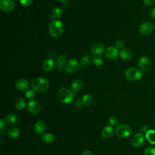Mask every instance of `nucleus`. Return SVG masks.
Returning a JSON list of instances; mask_svg holds the SVG:
<instances>
[{"instance_id":"nucleus-22","label":"nucleus","mask_w":155,"mask_h":155,"mask_svg":"<svg viewBox=\"0 0 155 155\" xmlns=\"http://www.w3.org/2000/svg\"><path fill=\"white\" fill-rule=\"evenodd\" d=\"M27 105V100L24 98H19L18 99L15 104V107L16 109L19 110H21L25 108Z\"/></svg>"},{"instance_id":"nucleus-30","label":"nucleus","mask_w":155,"mask_h":155,"mask_svg":"<svg viewBox=\"0 0 155 155\" xmlns=\"http://www.w3.org/2000/svg\"><path fill=\"white\" fill-rule=\"evenodd\" d=\"M144 155H155V148L148 147L144 150Z\"/></svg>"},{"instance_id":"nucleus-21","label":"nucleus","mask_w":155,"mask_h":155,"mask_svg":"<svg viewBox=\"0 0 155 155\" xmlns=\"http://www.w3.org/2000/svg\"><path fill=\"white\" fill-rule=\"evenodd\" d=\"M7 134L8 137L12 139L16 138L20 134V130L17 127H12L8 130Z\"/></svg>"},{"instance_id":"nucleus-10","label":"nucleus","mask_w":155,"mask_h":155,"mask_svg":"<svg viewBox=\"0 0 155 155\" xmlns=\"http://www.w3.org/2000/svg\"><path fill=\"white\" fill-rule=\"evenodd\" d=\"M119 54L118 49L116 47L110 46L106 48L105 51V56L106 58L110 60H113L116 59Z\"/></svg>"},{"instance_id":"nucleus-7","label":"nucleus","mask_w":155,"mask_h":155,"mask_svg":"<svg viewBox=\"0 0 155 155\" xmlns=\"http://www.w3.org/2000/svg\"><path fill=\"white\" fill-rule=\"evenodd\" d=\"M15 2L13 0H0V9L5 13L12 12L15 8Z\"/></svg>"},{"instance_id":"nucleus-12","label":"nucleus","mask_w":155,"mask_h":155,"mask_svg":"<svg viewBox=\"0 0 155 155\" xmlns=\"http://www.w3.org/2000/svg\"><path fill=\"white\" fill-rule=\"evenodd\" d=\"M138 64L142 71H147L150 68L151 62L148 57L143 56L139 59Z\"/></svg>"},{"instance_id":"nucleus-5","label":"nucleus","mask_w":155,"mask_h":155,"mask_svg":"<svg viewBox=\"0 0 155 155\" xmlns=\"http://www.w3.org/2000/svg\"><path fill=\"white\" fill-rule=\"evenodd\" d=\"M132 131L131 127L127 124H119L117 125L115 132L116 135L120 138H126L128 137Z\"/></svg>"},{"instance_id":"nucleus-25","label":"nucleus","mask_w":155,"mask_h":155,"mask_svg":"<svg viewBox=\"0 0 155 155\" xmlns=\"http://www.w3.org/2000/svg\"><path fill=\"white\" fill-rule=\"evenodd\" d=\"M82 102L86 106H90L93 102V99L90 94H85L82 97Z\"/></svg>"},{"instance_id":"nucleus-19","label":"nucleus","mask_w":155,"mask_h":155,"mask_svg":"<svg viewBox=\"0 0 155 155\" xmlns=\"http://www.w3.org/2000/svg\"><path fill=\"white\" fill-rule=\"evenodd\" d=\"M54 67V62L51 59H46L42 64V68L45 71H51Z\"/></svg>"},{"instance_id":"nucleus-4","label":"nucleus","mask_w":155,"mask_h":155,"mask_svg":"<svg viewBox=\"0 0 155 155\" xmlns=\"http://www.w3.org/2000/svg\"><path fill=\"white\" fill-rule=\"evenodd\" d=\"M143 75L142 71L137 68L130 67L125 71V76L127 79L131 81L140 80Z\"/></svg>"},{"instance_id":"nucleus-2","label":"nucleus","mask_w":155,"mask_h":155,"mask_svg":"<svg viewBox=\"0 0 155 155\" xmlns=\"http://www.w3.org/2000/svg\"><path fill=\"white\" fill-rule=\"evenodd\" d=\"M49 32L50 35L54 38H59L63 35L64 25L59 20L53 21L49 26Z\"/></svg>"},{"instance_id":"nucleus-32","label":"nucleus","mask_w":155,"mask_h":155,"mask_svg":"<svg viewBox=\"0 0 155 155\" xmlns=\"http://www.w3.org/2000/svg\"><path fill=\"white\" fill-rule=\"evenodd\" d=\"M65 61H66L65 57L63 55H60L57 58V62L59 65H63L64 64H65Z\"/></svg>"},{"instance_id":"nucleus-17","label":"nucleus","mask_w":155,"mask_h":155,"mask_svg":"<svg viewBox=\"0 0 155 155\" xmlns=\"http://www.w3.org/2000/svg\"><path fill=\"white\" fill-rule=\"evenodd\" d=\"M119 56L122 59L127 61L131 58L132 51H131L130 49H129L128 48H124L120 51Z\"/></svg>"},{"instance_id":"nucleus-6","label":"nucleus","mask_w":155,"mask_h":155,"mask_svg":"<svg viewBox=\"0 0 155 155\" xmlns=\"http://www.w3.org/2000/svg\"><path fill=\"white\" fill-rule=\"evenodd\" d=\"M79 65L78 61L74 59L68 60L64 65V69L68 73H73L78 71Z\"/></svg>"},{"instance_id":"nucleus-31","label":"nucleus","mask_w":155,"mask_h":155,"mask_svg":"<svg viewBox=\"0 0 155 155\" xmlns=\"http://www.w3.org/2000/svg\"><path fill=\"white\" fill-rule=\"evenodd\" d=\"M108 121L111 125H118L119 119L116 116H111L109 117Z\"/></svg>"},{"instance_id":"nucleus-18","label":"nucleus","mask_w":155,"mask_h":155,"mask_svg":"<svg viewBox=\"0 0 155 155\" xmlns=\"http://www.w3.org/2000/svg\"><path fill=\"white\" fill-rule=\"evenodd\" d=\"M3 120L6 124L10 125H13L17 122L18 118H17L15 114H8L4 117Z\"/></svg>"},{"instance_id":"nucleus-11","label":"nucleus","mask_w":155,"mask_h":155,"mask_svg":"<svg viewBox=\"0 0 155 155\" xmlns=\"http://www.w3.org/2000/svg\"><path fill=\"white\" fill-rule=\"evenodd\" d=\"M145 137L142 133H137L133 135L131 139V143L134 147H140L144 142Z\"/></svg>"},{"instance_id":"nucleus-8","label":"nucleus","mask_w":155,"mask_h":155,"mask_svg":"<svg viewBox=\"0 0 155 155\" xmlns=\"http://www.w3.org/2000/svg\"><path fill=\"white\" fill-rule=\"evenodd\" d=\"M27 109L31 114H38L41 110V105L40 103L36 100H31L27 104Z\"/></svg>"},{"instance_id":"nucleus-36","label":"nucleus","mask_w":155,"mask_h":155,"mask_svg":"<svg viewBox=\"0 0 155 155\" xmlns=\"http://www.w3.org/2000/svg\"><path fill=\"white\" fill-rule=\"evenodd\" d=\"M150 16L152 18L155 19V7L151 9L150 12Z\"/></svg>"},{"instance_id":"nucleus-40","label":"nucleus","mask_w":155,"mask_h":155,"mask_svg":"<svg viewBox=\"0 0 155 155\" xmlns=\"http://www.w3.org/2000/svg\"><path fill=\"white\" fill-rule=\"evenodd\" d=\"M58 1L59 2H66L67 0H58Z\"/></svg>"},{"instance_id":"nucleus-9","label":"nucleus","mask_w":155,"mask_h":155,"mask_svg":"<svg viewBox=\"0 0 155 155\" xmlns=\"http://www.w3.org/2000/svg\"><path fill=\"white\" fill-rule=\"evenodd\" d=\"M154 28V25L151 22L145 21L142 22L139 28V31L143 35H148L152 32Z\"/></svg>"},{"instance_id":"nucleus-27","label":"nucleus","mask_w":155,"mask_h":155,"mask_svg":"<svg viewBox=\"0 0 155 155\" xmlns=\"http://www.w3.org/2000/svg\"><path fill=\"white\" fill-rule=\"evenodd\" d=\"M92 61L94 65L97 67H101L104 64V59L99 56H94L92 58Z\"/></svg>"},{"instance_id":"nucleus-39","label":"nucleus","mask_w":155,"mask_h":155,"mask_svg":"<svg viewBox=\"0 0 155 155\" xmlns=\"http://www.w3.org/2000/svg\"><path fill=\"white\" fill-rule=\"evenodd\" d=\"M141 130H142V131H143V132H145V131L147 132V131L148 130L147 126V125H143V126H142Z\"/></svg>"},{"instance_id":"nucleus-29","label":"nucleus","mask_w":155,"mask_h":155,"mask_svg":"<svg viewBox=\"0 0 155 155\" xmlns=\"http://www.w3.org/2000/svg\"><path fill=\"white\" fill-rule=\"evenodd\" d=\"M35 91L33 89H28L25 93V96L28 99H32L35 96Z\"/></svg>"},{"instance_id":"nucleus-33","label":"nucleus","mask_w":155,"mask_h":155,"mask_svg":"<svg viewBox=\"0 0 155 155\" xmlns=\"http://www.w3.org/2000/svg\"><path fill=\"white\" fill-rule=\"evenodd\" d=\"M124 42L123 40L122 39H119L117 41H116V43H115V47L119 49V48H122L124 46Z\"/></svg>"},{"instance_id":"nucleus-38","label":"nucleus","mask_w":155,"mask_h":155,"mask_svg":"<svg viewBox=\"0 0 155 155\" xmlns=\"http://www.w3.org/2000/svg\"><path fill=\"white\" fill-rule=\"evenodd\" d=\"M1 122V125H0V128H1V130H2V128H4V127L5 126V122H4V120H3V119H1V120H0Z\"/></svg>"},{"instance_id":"nucleus-24","label":"nucleus","mask_w":155,"mask_h":155,"mask_svg":"<svg viewBox=\"0 0 155 155\" xmlns=\"http://www.w3.org/2000/svg\"><path fill=\"white\" fill-rule=\"evenodd\" d=\"M73 90L75 92L79 91L82 88V82L79 79H75L71 84Z\"/></svg>"},{"instance_id":"nucleus-34","label":"nucleus","mask_w":155,"mask_h":155,"mask_svg":"<svg viewBox=\"0 0 155 155\" xmlns=\"http://www.w3.org/2000/svg\"><path fill=\"white\" fill-rule=\"evenodd\" d=\"M19 1L22 5L25 7L30 5L32 2V0H19Z\"/></svg>"},{"instance_id":"nucleus-20","label":"nucleus","mask_w":155,"mask_h":155,"mask_svg":"<svg viewBox=\"0 0 155 155\" xmlns=\"http://www.w3.org/2000/svg\"><path fill=\"white\" fill-rule=\"evenodd\" d=\"M145 137L151 144H155V130H148L145 133Z\"/></svg>"},{"instance_id":"nucleus-1","label":"nucleus","mask_w":155,"mask_h":155,"mask_svg":"<svg viewBox=\"0 0 155 155\" xmlns=\"http://www.w3.org/2000/svg\"><path fill=\"white\" fill-rule=\"evenodd\" d=\"M74 93L70 88L62 87L59 88L56 93L58 101L62 104L71 103L74 98Z\"/></svg>"},{"instance_id":"nucleus-23","label":"nucleus","mask_w":155,"mask_h":155,"mask_svg":"<svg viewBox=\"0 0 155 155\" xmlns=\"http://www.w3.org/2000/svg\"><path fill=\"white\" fill-rule=\"evenodd\" d=\"M41 139L44 142H45L46 143H51L54 141V137L53 134H52L51 133H45L43 135H42Z\"/></svg>"},{"instance_id":"nucleus-26","label":"nucleus","mask_w":155,"mask_h":155,"mask_svg":"<svg viewBox=\"0 0 155 155\" xmlns=\"http://www.w3.org/2000/svg\"><path fill=\"white\" fill-rule=\"evenodd\" d=\"M51 15L56 19L60 18L62 15V11L59 7H54L51 10Z\"/></svg>"},{"instance_id":"nucleus-14","label":"nucleus","mask_w":155,"mask_h":155,"mask_svg":"<svg viewBox=\"0 0 155 155\" xmlns=\"http://www.w3.org/2000/svg\"><path fill=\"white\" fill-rule=\"evenodd\" d=\"M15 86L18 90L20 91H24L28 90L29 87V82L25 79H19L16 81Z\"/></svg>"},{"instance_id":"nucleus-3","label":"nucleus","mask_w":155,"mask_h":155,"mask_svg":"<svg viewBox=\"0 0 155 155\" xmlns=\"http://www.w3.org/2000/svg\"><path fill=\"white\" fill-rule=\"evenodd\" d=\"M49 83L48 81L42 77H38L35 78L31 82V87L36 92L42 93L47 90Z\"/></svg>"},{"instance_id":"nucleus-15","label":"nucleus","mask_w":155,"mask_h":155,"mask_svg":"<svg viewBox=\"0 0 155 155\" xmlns=\"http://www.w3.org/2000/svg\"><path fill=\"white\" fill-rule=\"evenodd\" d=\"M114 133V130L113 127L110 125L105 126L101 131V136L104 139H110L111 137Z\"/></svg>"},{"instance_id":"nucleus-13","label":"nucleus","mask_w":155,"mask_h":155,"mask_svg":"<svg viewBox=\"0 0 155 155\" xmlns=\"http://www.w3.org/2000/svg\"><path fill=\"white\" fill-rule=\"evenodd\" d=\"M34 130L38 135H43L47 130V125L42 120L37 121L34 125Z\"/></svg>"},{"instance_id":"nucleus-37","label":"nucleus","mask_w":155,"mask_h":155,"mask_svg":"<svg viewBox=\"0 0 155 155\" xmlns=\"http://www.w3.org/2000/svg\"><path fill=\"white\" fill-rule=\"evenodd\" d=\"M81 155H94L91 151L87 150V151H84Z\"/></svg>"},{"instance_id":"nucleus-35","label":"nucleus","mask_w":155,"mask_h":155,"mask_svg":"<svg viewBox=\"0 0 155 155\" xmlns=\"http://www.w3.org/2000/svg\"><path fill=\"white\" fill-rule=\"evenodd\" d=\"M143 2L145 5L150 6L155 2V0H143Z\"/></svg>"},{"instance_id":"nucleus-16","label":"nucleus","mask_w":155,"mask_h":155,"mask_svg":"<svg viewBox=\"0 0 155 155\" xmlns=\"http://www.w3.org/2000/svg\"><path fill=\"white\" fill-rule=\"evenodd\" d=\"M105 50L104 45L101 43H96L91 47V53L94 55H99L102 54Z\"/></svg>"},{"instance_id":"nucleus-41","label":"nucleus","mask_w":155,"mask_h":155,"mask_svg":"<svg viewBox=\"0 0 155 155\" xmlns=\"http://www.w3.org/2000/svg\"><path fill=\"white\" fill-rule=\"evenodd\" d=\"M154 28H155V22H154Z\"/></svg>"},{"instance_id":"nucleus-28","label":"nucleus","mask_w":155,"mask_h":155,"mask_svg":"<svg viewBox=\"0 0 155 155\" xmlns=\"http://www.w3.org/2000/svg\"><path fill=\"white\" fill-rule=\"evenodd\" d=\"M90 63V58L88 55H84L80 60V65L83 67L88 66Z\"/></svg>"}]
</instances>
